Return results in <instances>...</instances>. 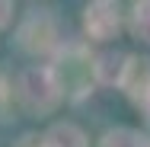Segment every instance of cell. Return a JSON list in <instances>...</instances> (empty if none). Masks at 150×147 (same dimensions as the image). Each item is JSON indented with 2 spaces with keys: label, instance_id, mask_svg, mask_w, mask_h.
<instances>
[{
  "label": "cell",
  "instance_id": "6da1fadb",
  "mask_svg": "<svg viewBox=\"0 0 150 147\" xmlns=\"http://www.w3.org/2000/svg\"><path fill=\"white\" fill-rule=\"evenodd\" d=\"M19 99H23V106L32 109V112H48L61 99V83L54 80V74H51L48 67L26 70V74L19 77Z\"/></svg>",
  "mask_w": 150,
  "mask_h": 147
},
{
  "label": "cell",
  "instance_id": "7a4b0ae2",
  "mask_svg": "<svg viewBox=\"0 0 150 147\" xmlns=\"http://www.w3.org/2000/svg\"><path fill=\"white\" fill-rule=\"evenodd\" d=\"M121 83L128 87V96L137 106H144L150 115V61H128V70H125Z\"/></svg>",
  "mask_w": 150,
  "mask_h": 147
},
{
  "label": "cell",
  "instance_id": "3957f363",
  "mask_svg": "<svg viewBox=\"0 0 150 147\" xmlns=\"http://www.w3.org/2000/svg\"><path fill=\"white\" fill-rule=\"evenodd\" d=\"M86 32L96 42H105L118 32V10L112 3H93L86 6Z\"/></svg>",
  "mask_w": 150,
  "mask_h": 147
},
{
  "label": "cell",
  "instance_id": "277c9868",
  "mask_svg": "<svg viewBox=\"0 0 150 147\" xmlns=\"http://www.w3.org/2000/svg\"><path fill=\"white\" fill-rule=\"evenodd\" d=\"M19 38L29 51H48V48H54V26H51L48 16H32L23 26Z\"/></svg>",
  "mask_w": 150,
  "mask_h": 147
},
{
  "label": "cell",
  "instance_id": "5b68a950",
  "mask_svg": "<svg viewBox=\"0 0 150 147\" xmlns=\"http://www.w3.org/2000/svg\"><path fill=\"white\" fill-rule=\"evenodd\" d=\"M128 61L125 55H118V51H105V55H99L96 58V64H93V74H96V80H102V83H115L121 77H125V70H128Z\"/></svg>",
  "mask_w": 150,
  "mask_h": 147
},
{
  "label": "cell",
  "instance_id": "8992f818",
  "mask_svg": "<svg viewBox=\"0 0 150 147\" xmlns=\"http://www.w3.org/2000/svg\"><path fill=\"white\" fill-rule=\"evenodd\" d=\"M42 147H86V141L74 125H54L42 138Z\"/></svg>",
  "mask_w": 150,
  "mask_h": 147
},
{
  "label": "cell",
  "instance_id": "52a82bcc",
  "mask_svg": "<svg viewBox=\"0 0 150 147\" xmlns=\"http://www.w3.org/2000/svg\"><path fill=\"white\" fill-rule=\"evenodd\" d=\"M102 147H147V144H144L141 134L121 128V131H109V134L102 138Z\"/></svg>",
  "mask_w": 150,
  "mask_h": 147
},
{
  "label": "cell",
  "instance_id": "ba28073f",
  "mask_svg": "<svg viewBox=\"0 0 150 147\" xmlns=\"http://www.w3.org/2000/svg\"><path fill=\"white\" fill-rule=\"evenodd\" d=\"M131 29H134V35H137V38L150 42V3H137V6H134Z\"/></svg>",
  "mask_w": 150,
  "mask_h": 147
},
{
  "label": "cell",
  "instance_id": "9c48e42d",
  "mask_svg": "<svg viewBox=\"0 0 150 147\" xmlns=\"http://www.w3.org/2000/svg\"><path fill=\"white\" fill-rule=\"evenodd\" d=\"M10 19V3H0V26H6Z\"/></svg>",
  "mask_w": 150,
  "mask_h": 147
},
{
  "label": "cell",
  "instance_id": "30bf717a",
  "mask_svg": "<svg viewBox=\"0 0 150 147\" xmlns=\"http://www.w3.org/2000/svg\"><path fill=\"white\" fill-rule=\"evenodd\" d=\"M19 147H42V138H23Z\"/></svg>",
  "mask_w": 150,
  "mask_h": 147
}]
</instances>
